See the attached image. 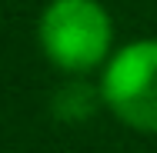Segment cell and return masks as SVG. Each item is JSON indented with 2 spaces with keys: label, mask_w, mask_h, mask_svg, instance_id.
Listing matches in <instances>:
<instances>
[{
  "label": "cell",
  "mask_w": 157,
  "mask_h": 153,
  "mask_svg": "<svg viewBox=\"0 0 157 153\" xmlns=\"http://www.w3.org/2000/svg\"><path fill=\"white\" fill-rule=\"evenodd\" d=\"M40 43L50 63L84 73L110 50V17L97 0H54L40 17Z\"/></svg>",
  "instance_id": "obj_1"
},
{
  "label": "cell",
  "mask_w": 157,
  "mask_h": 153,
  "mask_svg": "<svg viewBox=\"0 0 157 153\" xmlns=\"http://www.w3.org/2000/svg\"><path fill=\"white\" fill-rule=\"evenodd\" d=\"M100 97L134 130L157 133V40L124 47L104 73Z\"/></svg>",
  "instance_id": "obj_2"
},
{
  "label": "cell",
  "mask_w": 157,
  "mask_h": 153,
  "mask_svg": "<svg viewBox=\"0 0 157 153\" xmlns=\"http://www.w3.org/2000/svg\"><path fill=\"white\" fill-rule=\"evenodd\" d=\"M50 107H54V117H57V120L80 123V120H87L97 110V90L90 83H80V80L63 83L60 90L54 93V103H50Z\"/></svg>",
  "instance_id": "obj_3"
}]
</instances>
